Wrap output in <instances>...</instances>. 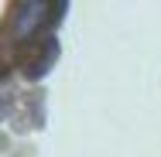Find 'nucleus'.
Masks as SVG:
<instances>
[{
	"mask_svg": "<svg viewBox=\"0 0 161 157\" xmlns=\"http://www.w3.org/2000/svg\"><path fill=\"white\" fill-rule=\"evenodd\" d=\"M52 58H55V41H52V38H34V41H28V44L21 48V55H17L24 75H31V79L45 75Z\"/></svg>",
	"mask_w": 161,
	"mask_h": 157,
	"instance_id": "obj_1",
	"label": "nucleus"
}]
</instances>
